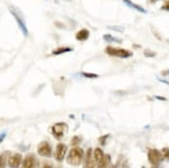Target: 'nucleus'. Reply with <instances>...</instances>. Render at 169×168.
<instances>
[{
    "label": "nucleus",
    "mask_w": 169,
    "mask_h": 168,
    "mask_svg": "<svg viewBox=\"0 0 169 168\" xmlns=\"http://www.w3.org/2000/svg\"><path fill=\"white\" fill-rule=\"evenodd\" d=\"M83 158H84L83 150L76 146L70 150V153L67 155V158H66V162L69 163L70 165L78 166L79 164L82 162Z\"/></svg>",
    "instance_id": "1"
},
{
    "label": "nucleus",
    "mask_w": 169,
    "mask_h": 168,
    "mask_svg": "<svg viewBox=\"0 0 169 168\" xmlns=\"http://www.w3.org/2000/svg\"><path fill=\"white\" fill-rule=\"evenodd\" d=\"M147 159H148V162L151 164V166L158 167L161 164L162 160H163L164 158L160 150H158L156 149H151L148 150L147 152Z\"/></svg>",
    "instance_id": "2"
},
{
    "label": "nucleus",
    "mask_w": 169,
    "mask_h": 168,
    "mask_svg": "<svg viewBox=\"0 0 169 168\" xmlns=\"http://www.w3.org/2000/svg\"><path fill=\"white\" fill-rule=\"evenodd\" d=\"M67 131H69V126H67L66 123H57L55 125H53L51 128L52 135L58 140L61 139L62 137L66 135Z\"/></svg>",
    "instance_id": "3"
},
{
    "label": "nucleus",
    "mask_w": 169,
    "mask_h": 168,
    "mask_svg": "<svg viewBox=\"0 0 169 168\" xmlns=\"http://www.w3.org/2000/svg\"><path fill=\"white\" fill-rule=\"evenodd\" d=\"M105 51H106L108 55L119 57V58H129V57L133 56V52H131L126 49H118V48H113V47H107Z\"/></svg>",
    "instance_id": "4"
},
{
    "label": "nucleus",
    "mask_w": 169,
    "mask_h": 168,
    "mask_svg": "<svg viewBox=\"0 0 169 168\" xmlns=\"http://www.w3.org/2000/svg\"><path fill=\"white\" fill-rule=\"evenodd\" d=\"M38 154L43 157L52 156V147L48 141H42L38 145Z\"/></svg>",
    "instance_id": "5"
},
{
    "label": "nucleus",
    "mask_w": 169,
    "mask_h": 168,
    "mask_svg": "<svg viewBox=\"0 0 169 168\" xmlns=\"http://www.w3.org/2000/svg\"><path fill=\"white\" fill-rule=\"evenodd\" d=\"M67 152V146L65 143H58L56 145L55 153H54V158H55L56 161L58 162H62L63 159H65L66 155Z\"/></svg>",
    "instance_id": "6"
},
{
    "label": "nucleus",
    "mask_w": 169,
    "mask_h": 168,
    "mask_svg": "<svg viewBox=\"0 0 169 168\" xmlns=\"http://www.w3.org/2000/svg\"><path fill=\"white\" fill-rule=\"evenodd\" d=\"M36 163H38V160H36L34 155L29 154L28 156H26L25 159L22 161V166L24 168H32L38 165Z\"/></svg>",
    "instance_id": "7"
},
{
    "label": "nucleus",
    "mask_w": 169,
    "mask_h": 168,
    "mask_svg": "<svg viewBox=\"0 0 169 168\" xmlns=\"http://www.w3.org/2000/svg\"><path fill=\"white\" fill-rule=\"evenodd\" d=\"M11 9V13L13 14V16L15 17V19H16V21H17V23H18V25H19V27H20V29L22 30L23 31V33H24L25 35H27L28 34V30H27V27H26V24H25V22L23 21V19L20 17L19 15H18V13H17L15 9H13L12 8H9Z\"/></svg>",
    "instance_id": "8"
},
{
    "label": "nucleus",
    "mask_w": 169,
    "mask_h": 168,
    "mask_svg": "<svg viewBox=\"0 0 169 168\" xmlns=\"http://www.w3.org/2000/svg\"><path fill=\"white\" fill-rule=\"evenodd\" d=\"M9 167H19L22 164V155L20 154H13L8 160Z\"/></svg>",
    "instance_id": "9"
},
{
    "label": "nucleus",
    "mask_w": 169,
    "mask_h": 168,
    "mask_svg": "<svg viewBox=\"0 0 169 168\" xmlns=\"http://www.w3.org/2000/svg\"><path fill=\"white\" fill-rule=\"evenodd\" d=\"M88 38H89V31L87 29H81L76 33V39H77V41L84 42V41H86Z\"/></svg>",
    "instance_id": "10"
},
{
    "label": "nucleus",
    "mask_w": 169,
    "mask_h": 168,
    "mask_svg": "<svg viewBox=\"0 0 169 168\" xmlns=\"http://www.w3.org/2000/svg\"><path fill=\"white\" fill-rule=\"evenodd\" d=\"M111 163V157L110 155H104V157L98 162V167H108Z\"/></svg>",
    "instance_id": "11"
},
{
    "label": "nucleus",
    "mask_w": 169,
    "mask_h": 168,
    "mask_svg": "<svg viewBox=\"0 0 169 168\" xmlns=\"http://www.w3.org/2000/svg\"><path fill=\"white\" fill-rule=\"evenodd\" d=\"M92 150L91 149H88L86 152V155H85V167H93V161H92Z\"/></svg>",
    "instance_id": "12"
},
{
    "label": "nucleus",
    "mask_w": 169,
    "mask_h": 168,
    "mask_svg": "<svg viewBox=\"0 0 169 168\" xmlns=\"http://www.w3.org/2000/svg\"><path fill=\"white\" fill-rule=\"evenodd\" d=\"M123 1L126 3V4L129 6V8H134V9H136V11L138 12H140V13H142V14H146V11L143 8H141L140 5H138V4H135V3H133L131 1V0H123Z\"/></svg>",
    "instance_id": "13"
},
{
    "label": "nucleus",
    "mask_w": 169,
    "mask_h": 168,
    "mask_svg": "<svg viewBox=\"0 0 169 168\" xmlns=\"http://www.w3.org/2000/svg\"><path fill=\"white\" fill-rule=\"evenodd\" d=\"M104 152L102 150V149H100V147H97V149H94L93 150V152H92V156H93V160H94V162H99V161L102 159V158L104 157Z\"/></svg>",
    "instance_id": "14"
},
{
    "label": "nucleus",
    "mask_w": 169,
    "mask_h": 168,
    "mask_svg": "<svg viewBox=\"0 0 169 168\" xmlns=\"http://www.w3.org/2000/svg\"><path fill=\"white\" fill-rule=\"evenodd\" d=\"M73 51L72 48H70V47H59L58 49L54 50V51L52 52L53 55H60L62 54V53H66V52H71Z\"/></svg>",
    "instance_id": "15"
},
{
    "label": "nucleus",
    "mask_w": 169,
    "mask_h": 168,
    "mask_svg": "<svg viewBox=\"0 0 169 168\" xmlns=\"http://www.w3.org/2000/svg\"><path fill=\"white\" fill-rule=\"evenodd\" d=\"M103 39L108 43H118V44L123 43V39H120L118 38H114V36H112L111 34H104Z\"/></svg>",
    "instance_id": "16"
},
{
    "label": "nucleus",
    "mask_w": 169,
    "mask_h": 168,
    "mask_svg": "<svg viewBox=\"0 0 169 168\" xmlns=\"http://www.w3.org/2000/svg\"><path fill=\"white\" fill-rule=\"evenodd\" d=\"M8 152L3 153V154L0 155V168L5 166L6 161H8Z\"/></svg>",
    "instance_id": "17"
},
{
    "label": "nucleus",
    "mask_w": 169,
    "mask_h": 168,
    "mask_svg": "<svg viewBox=\"0 0 169 168\" xmlns=\"http://www.w3.org/2000/svg\"><path fill=\"white\" fill-rule=\"evenodd\" d=\"M81 141H82V138H81L80 136H75V137H73L72 140H71V145L78 146L79 144L81 143Z\"/></svg>",
    "instance_id": "18"
},
{
    "label": "nucleus",
    "mask_w": 169,
    "mask_h": 168,
    "mask_svg": "<svg viewBox=\"0 0 169 168\" xmlns=\"http://www.w3.org/2000/svg\"><path fill=\"white\" fill-rule=\"evenodd\" d=\"M82 75L85 77V78H89V79H94V78H98L99 75H97V74H91V73H85L83 72Z\"/></svg>",
    "instance_id": "19"
},
{
    "label": "nucleus",
    "mask_w": 169,
    "mask_h": 168,
    "mask_svg": "<svg viewBox=\"0 0 169 168\" xmlns=\"http://www.w3.org/2000/svg\"><path fill=\"white\" fill-rule=\"evenodd\" d=\"M108 137H110V134H106V135L100 137L99 142L101 143V145H105V144H106V140L108 139Z\"/></svg>",
    "instance_id": "20"
},
{
    "label": "nucleus",
    "mask_w": 169,
    "mask_h": 168,
    "mask_svg": "<svg viewBox=\"0 0 169 168\" xmlns=\"http://www.w3.org/2000/svg\"><path fill=\"white\" fill-rule=\"evenodd\" d=\"M161 153L163 155V158H165V159H169V149L168 147H164Z\"/></svg>",
    "instance_id": "21"
},
{
    "label": "nucleus",
    "mask_w": 169,
    "mask_h": 168,
    "mask_svg": "<svg viewBox=\"0 0 169 168\" xmlns=\"http://www.w3.org/2000/svg\"><path fill=\"white\" fill-rule=\"evenodd\" d=\"M144 55L146 56V57H155L157 54H156V52L150 51V50H145V51H144Z\"/></svg>",
    "instance_id": "22"
},
{
    "label": "nucleus",
    "mask_w": 169,
    "mask_h": 168,
    "mask_svg": "<svg viewBox=\"0 0 169 168\" xmlns=\"http://www.w3.org/2000/svg\"><path fill=\"white\" fill-rule=\"evenodd\" d=\"M110 29H114L115 31H118V32H123L124 31V28L123 27H119V26H111L109 27Z\"/></svg>",
    "instance_id": "23"
},
{
    "label": "nucleus",
    "mask_w": 169,
    "mask_h": 168,
    "mask_svg": "<svg viewBox=\"0 0 169 168\" xmlns=\"http://www.w3.org/2000/svg\"><path fill=\"white\" fill-rule=\"evenodd\" d=\"M162 9H165V11H169V1L165 2V4L162 6Z\"/></svg>",
    "instance_id": "24"
},
{
    "label": "nucleus",
    "mask_w": 169,
    "mask_h": 168,
    "mask_svg": "<svg viewBox=\"0 0 169 168\" xmlns=\"http://www.w3.org/2000/svg\"><path fill=\"white\" fill-rule=\"evenodd\" d=\"M5 136H6V133H5V132H3V133L0 134V143H1L3 140H4Z\"/></svg>",
    "instance_id": "25"
},
{
    "label": "nucleus",
    "mask_w": 169,
    "mask_h": 168,
    "mask_svg": "<svg viewBox=\"0 0 169 168\" xmlns=\"http://www.w3.org/2000/svg\"><path fill=\"white\" fill-rule=\"evenodd\" d=\"M157 100H161V101H166V98H162V97H160V96H156L155 97Z\"/></svg>",
    "instance_id": "26"
},
{
    "label": "nucleus",
    "mask_w": 169,
    "mask_h": 168,
    "mask_svg": "<svg viewBox=\"0 0 169 168\" xmlns=\"http://www.w3.org/2000/svg\"><path fill=\"white\" fill-rule=\"evenodd\" d=\"M162 74H163L164 76H166V75H168V74H169V71H163V73H162Z\"/></svg>",
    "instance_id": "27"
},
{
    "label": "nucleus",
    "mask_w": 169,
    "mask_h": 168,
    "mask_svg": "<svg viewBox=\"0 0 169 168\" xmlns=\"http://www.w3.org/2000/svg\"><path fill=\"white\" fill-rule=\"evenodd\" d=\"M151 1H157V0H151Z\"/></svg>",
    "instance_id": "28"
}]
</instances>
